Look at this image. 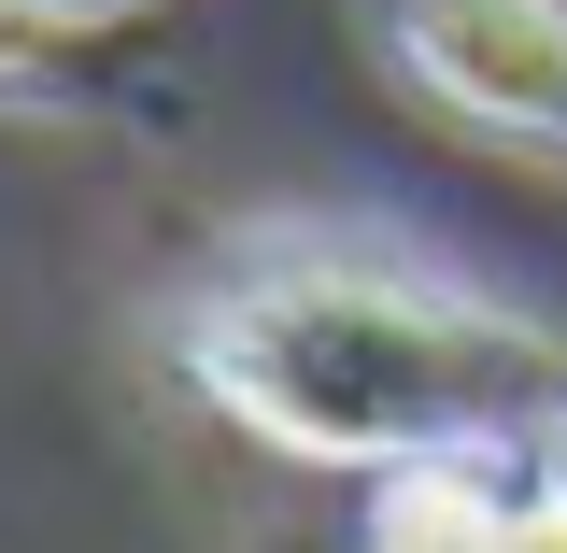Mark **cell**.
<instances>
[{"instance_id": "7a4b0ae2", "label": "cell", "mask_w": 567, "mask_h": 553, "mask_svg": "<svg viewBox=\"0 0 567 553\" xmlns=\"http://www.w3.org/2000/svg\"><path fill=\"white\" fill-rule=\"evenodd\" d=\"M412 58L496 129H567V14L554 0H412Z\"/></svg>"}, {"instance_id": "3957f363", "label": "cell", "mask_w": 567, "mask_h": 553, "mask_svg": "<svg viewBox=\"0 0 567 553\" xmlns=\"http://www.w3.org/2000/svg\"><path fill=\"white\" fill-rule=\"evenodd\" d=\"M496 553H567V496H554V511H525V525H511Z\"/></svg>"}, {"instance_id": "6da1fadb", "label": "cell", "mask_w": 567, "mask_h": 553, "mask_svg": "<svg viewBox=\"0 0 567 553\" xmlns=\"http://www.w3.org/2000/svg\"><path fill=\"white\" fill-rule=\"evenodd\" d=\"M213 383L270 426V440H298V454H383V440H425V426L468 412L483 355H468V327H412L383 298L312 284V298L256 313L241 341L213 355Z\"/></svg>"}]
</instances>
